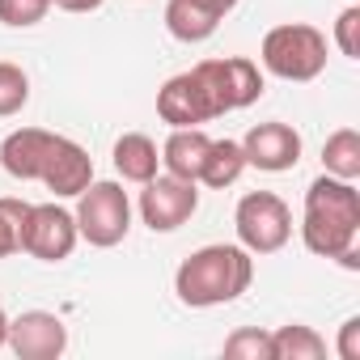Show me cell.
I'll return each instance as SVG.
<instances>
[{"mask_svg": "<svg viewBox=\"0 0 360 360\" xmlns=\"http://www.w3.org/2000/svg\"><path fill=\"white\" fill-rule=\"evenodd\" d=\"M301 242L318 259H335L347 271L360 267V191L343 178H314L305 191V217H301Z\"/></svg>", "mask_w": 360, "mask_h": 360, "instance_id": "cell-1", "label": "cell"}, {"mask_svg": "<svg viewBox=\"0 0 360 360\" xmlns=\"http://www.w3.org/2000/svg\"><path fill=\"white\" fill-rule=\"evenodd\" d=\"M255 280V255L246 246H200L195 255H187L174 271V292L191 309H212V305H229L238 301Z\"/></svg>", "mask_w": 360, "mask_h": 360, "instance_id": "cell-2", "label": "cell"}, {"mask_svg": "<svg viewBox=\"0 0 360 360\" xmlns=\"http://www.w3.org/2000/svg\"><path fill=\"white\" fill-rule=\"evenodd\" d=\"M259 60L280 81H292V85L318 81L326 68V34L318 26H305V22H284V26L263 34Z\"/></svg>", "mask_w": 360, "mask_h": 360, "instance_id": "cell-3", "label": "cell"}, {"mask_svg": "<svg viewBox=\"0 0 360 360\" xmlns=\"http://www.w3.org/2000/svg\"><path fill=\"white\" fill-rule=\"evenodd\" d=\"M77 233L98 246V250H110L127 238L131 229V200L119 183H89L81 195H77Z\"/></svg>", "mask_w": 360, "mask_h": 360, "instance_id": "cell-4", "label": "cell"}, {"mask_svg": "<svg viewBox=\"0 0 360 360\" xmlns=\"http://www.w3.org/2000/svg\"><path fill=\"white\" fill-rule=\"evenodd\" d=\"M233 229H238V246H246L250 255H276L292 238V212L276 191H246L238 200Z\"/></svg>", "mask_w": 360, "mask_h": 360, "instance_id": "cell-5", "label": "cell"}, {"mask_svg": "<svg viewBox=\"0 0 360 360\" xmlns=\"http://www.w3.org/2000/svg\"><path fill=\"white\" fill-rule=\"evenodd\" d=\"M200 183H187V178H174V174H157L144 183L140 191V221L153 233H174L183 229L195 208H200Z\"/></svg>", "mask_w": 360, "mask_h": 360, "instance_id": "cell-6", "label": "cell"}, {"mask_svg": "<svg viewBox=\"0 0 360 360\" xmlns=\"http://www.w3.org/2000/svg\"><path fill=\"white\" fill-rule=\"evenodd\" d=\"M195 72H200V77H204V85L212 89V98H217L221 115H229V110H246L250 102H259V98H263V72H259V64H255V60H246V56L200 60V64H195Z\"/></svg>", "mask_w": 360, "mask_h": 360, "instance_id": "cell-7", "label": "cell"}, {"mask_svg": "<svg viewBox=\"0 0 360 360\" xmlns=\"http://www.w3.org/2000/svg\"><path fill=\"white\" fill-rule=\"evenodd\" d=\"M157 115L169 127H200V123L221 119V106H217L212 89L204 85V77L195 68H187L157 89Z\"/></svg>", "mask_w": 360, "mask_h": 360, "instance_id": "cell-8", "label": "cell"}, {"mask_svg": "<svg viewBox=\"0 0 360 360\" xmlns=\"http://www.w3.org/2000/svg\"><path fill=\"white\" fill-rule=\"evenodd\" d=\"M81 233H77V221L68 208L60 204H30V217H26V229H22V250L43 259V263H64L72 250H77Z\"/></svg>", "mask_w": 360, "mask_h": 360, "instance_id": "cell-9", "label": "cell"}, {"mask_svg": "<svg viewBox=\"0 0 360 360\" xmlns=\"http://www.w3.org/2000/svg\"><path fill=\"white\" fill-rule=\"evenodd\" d=\"M5 347H13V356H22V360H56L68 352V326H64V318H56L47 309H26V314L9 318Z\"/></svg>", "mask_w": 360, "mask_h": 360, "instance_id": "cell-10", "label": "cell"}, {"mask_svg": "<svg viewBox=\"0 0 360 360\" xmlns=\"http://www.w3.org/2000/svg\"><path fill=\"white\" fill-rule=\"evenodd\" d=\"M242 153H246V165H255L263 174H284L301 161V131L280 119L255 123L242 136Z\"/></svg>", "mask_w": 360, "mask_h": 360, "instance_id": "cell-11", "label": "cell"}, {"mask_svg": "<svg viewBox=\"0 0 360 360\" xmlns=\"http://www.w3.org/2000/svg\"><path fill=\"white\" fill-rule=\"evenodd\" d=\"M39 183L56 195V200H77L89 183H94V157L68 140V136H56L51 153H47V165H43V178Z\"/></svg>", "mask_w": 360, "mask_h": 360, "instance_id": "cell-12", "label": "cell"}, {"mask_svg": "<svg viewBox=\"0 0 360 360\" xmlns=\"http://www.w3.org/2000/svg\"><path fill=\"white\" fill-rule=\"evenodd\" d=\"M51 144H56V131H47V127H18V131L5 136V144H0V165H5V174L18 178V183H39Z\"/></svg>", "mask_w": 360, "mask_h": 360, "instance_id": "cell-13", "label": "cell"}, {"mask_svg": "<svg viewBox=\"0 0 360 360\" xmlns=\"http://www.w3.org/2000/svg\"><path fill=\"white\" fill-rule=\"evenodd\" d=\"M208 144H212V136H208L204 127H174L169 140L161 144V165H165V174L187 178V183H200Z\"/></svg>", "mask_w": 360, "mask_h": 360, "instance_id": "cell-14", "label": "cell"}, {"mask_svg": "<svg viewBox=\"0 0 360 360\" xmlns=\"http://www.w3.org/2000/svg\"><path fill=\"white\" fill-rule=\"evenodd\" d=\"M110 157H115L119 178H123V183H136V187H144L148 178H157V169H161V153H157V144L144 131H123L115 140Z\"/></svg>", "mask_w": 360, "mask_h": 360, "instance_id": "cell-15", "label": "cell"}, {"mask_svg": "<svg viewBox=\"0 0 360 360\" xmlns=\"http://www.w3.org/2000/svg\"><path fill=\"white\" fill-rule=\"evenodd\" d=\"M221 18L212 9H204L200 0H169L165 5V30L178 43H208L217 34Z\"/></svg>", "mask_w": 360, "mask_h": 360, "instance_id": "cell-16", "label": "cell"}, {"mask_svg": "<svg viewBox=\"0 0 360 360\" xmlns=\"http://www.w3.org/2000/svg\"><path fill=\"white\" fill-rule=\"evenodd\" d=\"M242 169H246L242 140H212L208 157H204V169H200V183L212 187V191H225L242 178Z\"/></svg>", "mask_w": 360, "mask_h": 360, "instance_id": "cell-17", "label": "cell"}, {"mask_svg": "<svg viewBox=\"0 0 360 360\" xmlns=\"http://www.w3.org/2000/svg\"><path fill=\"white\" fill-rule=\"evenodd\" d=\"M322 356H326V339L314 326L288 322L271 330V360H322Z\"/></svg>", "mask_w": 360, "mask_h": 360, "instance_id": "cell-18", "label": "cell"}, {"mask_svg": "<svg viewBox=\"0 0 360 360\" xmlns=\"http://www.w3.org/2000/svg\"><path fill=\"white\" fill-rule=\"evenodd\" d=\"M322 165H326L330 178L356 183V178H360V131H356V127L330 131L326 144H322Z\"/></svg>", "mask_w": 360, "mask_h": 360, "instance_id": "cell-19", "label": "cell"}, {"mask_svg": "<svg viewBox=\"0 0 360 360\" xmlns=\"http://www.w3.org/2000/svg\"><path fill=\"white\" fill-rule=\"evenodd\" d=\"M26 217H30V204H26V200H13V195L0 200V259H9V255L22 250Z\"/></svg>", "mask_w": 360, "mask_h": 360, "instance_id": "cell-20", "label": "cell"}, {"mask_svg": "<svg viewBox=\"0 0 360 360\" xmlns=\"http://www.w3.org/2000/svg\"><path fill=\"white\" fill-rule=\"evenodd\" d=\"M26 102H30V77H26L18 64L0 60V119L18 115Z\"/></svg>", "mask_w": 360, "mask_h": 360, "instance_id": "cell-21", "label": "cell"}, {"mask_svg": "<svg viewBox=\"0 0 360 360\" xmlns=\"http://www.w3.org/2000/svg\"><path fill=\"white\" fill-rule=\"evenodd\" d=\"M225 356L233 360H271V330L259 326H242L225 339Z\"/></svg>", "mask_w": 360, "mask_h": 360, "instance_id": "cell-22", "label": "cell"}, {"mask_svg": "<svg viewBox=\"0 0 360 360\" xmlns=\"http://www.w3.org/2000/svg\"><path fill=\"white\" fill-rule=\"evenodd\" d=\"M51 13V0H0V22L13 30H30Z\"/></svg>", "mask_w": 360, "mask_h": 360, "instance_id": "cell-23", "label": "cell"}, {"mask_svg": "<svg viewBox=\"0 0 360 360\" xmlns=\"http://www.w3.org/2000/svg\"><path fill=\"white\" fill-rule=\"evenodd\" d=\"M335 47L347 60H360V5H347L335 22Z\"/></svg>", "mask_w": 360, "mask_h": 360, "instance_id": "cell-24", "label": "cell"}, {"mask_svg": "<svg viewBox=\"0 0 360 360\" xmlns=\"http://www.w3.org/2000/svg\"><path fill=\"white\" fill-rule=\"evenodd\" d=\"M339 356L343 360H360V318H347L339 330Z\"/></svg>", "mask_w": 360, "mask_h": 360, "instance_id": "cell-25", "label": "cell"}, {"mask_svg": "<svg viewBox=\"0 0 360 360\" xmlns=\"http://www.w3.org/2000/svg\"><path fill=\"white\" fill-rule=\"evenodd\" d=\"M56 5H60L64 13H94V9L106 5V0H56Z\"/></svg>", "mask_w": 360, "mask_h": 360, "instance_id": "cell-26", "label": "cell"}, {"mask_svg": "<svg viewBox=\"0 0 360 360\" xmlns=\"http://www.w3.org/2000/svg\"><path fill=\"white\" fill-rule=\"evenodd\" d=\"M200 5H204V9H212L217 18H225V13H233V9H238V0H200Z\"/></svg>", "mask_w": 360, "mask_h": 360, "instance_id": "cell-27", "label": "cell"}, {"mask_svg": "<svg viewBox=\"0 0 360 360\" xmlns=\"http://www.w3.org/2000/svg\"><path fill=\"white\" fill-rule=\"evenodd\" d=\"M5 339H9V314H5V305H0V347H5Z\"/></svg>", "mask_w": 360, "mask_h": 360, "instance_id": "cell-28", "label": "cell"}, {"mask_svg": "<svg viewBox=\"0 0 360 360\" xmlns=\"http://www.w3.org/2000/svg\"><path fill=\"white\" fill-rule=\"evenodd\" d=\"M347 5H360V0H347Z\"/></svg>", "mask_w": 360, "mask_h": 360, "instance_id": "cell-29", "label": "cell"}, {"mask_svg": "<svg viewBox=\"0 0 360 360\" xmlns=\"http://www.w3.org/2000/svg\"><path fill=\"white\" fill-rule=\"evenodd\" d=\"M51 5H56V0H51Z\"/></svg>", "mask_w": 360, "mask_h": 360, "instance_id": "cell-30", "label": "cell"}]
</instances>
